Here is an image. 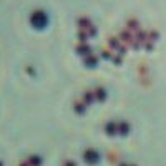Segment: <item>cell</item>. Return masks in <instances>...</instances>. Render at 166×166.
I'll return each instance as SVG.
<instances>
[{"instance_id":"obj_3","label":"cell","mask_w":166,"mask_h":166,"mask_svg":"<svg viewBox=\"0 0 166 166\" xmlns=\"http://www.w3.org/2000/svg\"><path fill=\"white\" fill-rule=\"evenodd\" d=\"M77 50H78V52L81 53V55H85V57L92 53V50H90V45H88L86 42H80L78 46H77Z\"/></svg>"},{"instance_id":"obj_1","label":"cell","mask_w":166,"mask_h":166,"mask_svg":"<svg viewBox=\"0 0 166 166\" xmlns=\"http://www.w3.org/2000/svg\"><path fill=\"white\" fill-rule=\"evenodd\" d=\"M30 22H32V25L35 28H43L46 25V22H48V17H46L45 12H42V10H37V12L32 13V17H30Z\"/></svg>"},{"instance_id":"obj_2","label":"cell","mask_w":166,"mask_h":166,"mask_svg":"<svg viewBox=\"0 0 166 166\" xmlns=\"http://www.w3.org/2000/svg\"><path fill=\"white\" fill-rule=\"evenodd\" d=\"M98 153L96 151H93V150H88V151L85 153V159L88 161V163H96L98 161Z\"/></svg>"},{"instance_id":"obj_5","label":"cell","mask_w":166,"mask_h":166,"mask_svg":"<svg viewBox=\"0 0 166 166\" xmlns=\"http://www.w3.org/2000/svg\"><path fill=\"white\" fill-rule=\"evenodd\" d=\"M96 98L103 100V98H105V92H103V90H98V92H96Z\"/></svg>"},{"instance_id":"obj_4","label":"cell","mask_w":166,"mask_h":166,"mask_svg":"<svg viewBox=\"0 0 166 166\" xmlns=\"http://www.w3.org/2000/svg\"><path fill=\"white\" fill-rule=\"evenodd\" d=\"M96 61H98V58H96L93 53L86 55V58H85V63H86V65H93V66H95V65H96Z\"/></svg>"}]
</instances>
